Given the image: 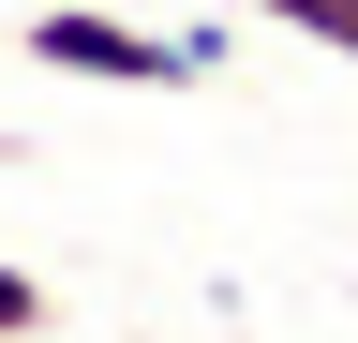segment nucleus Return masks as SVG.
<instances>
[{
	"mask_svg": "<svg viewBox=\"0 0 358 343\" xmlns=\"http://www.w3.org/2000/svg\"><path fill=\"white\" fill-rule=\"evenodd\" d=\"M254 15H284V30H313L329 60H358V0H254Z\"/></svg>",
	"mask_w": 358,
	"mask_h": 343,
	"instance_id": "nucleus-2",
	"label": "nucleus"
},
{
	"mask_svg": "<svg viewBox=\"0 0 358 343\" xmlns=\"http://www.w3.org/2000/svg\"><path fill=\"white\" fill-rule=\"evenodd\" d=\"M45 314H60V298H45V284H30V269H0V343H30V328H45Z\"/></svg>",
	"mask_w": 358,
	"mask_h": 343,
	"instance_id": "nucleus-3",
	"label": "nucleus"
},
{
	"mask_svg": "<svg viewBox=\"0 0 358 343\" xmlns=\"http://www.w3.org/2000/svg\"><path fill=\"white\" fill-rule=\"evenodd\" d=\"M0 149H15V135H0Z\"/></svg>",
	"mask_w": 358,
	"mask_h": 343,
	"instance_id": "nucleus-4",
	"label": "nucleus"
},
{
	"mask_svg": "<svg viewBox=\"0 0 358 343\" xmlns=\"http://www.w3.org/2000/svg\"><path fill=\"white\" fill-rule=\"evenodd\" d=\"M15 45H30L45 75H90V90H194V45H179V30L90 15V0H60V15H30Z\"/></svg>",
	"mask_w": 358,
	"mask_h": 343,
	"instance_id": "nucleus-1",
	"label": "nucleus"
}]
</instances>
